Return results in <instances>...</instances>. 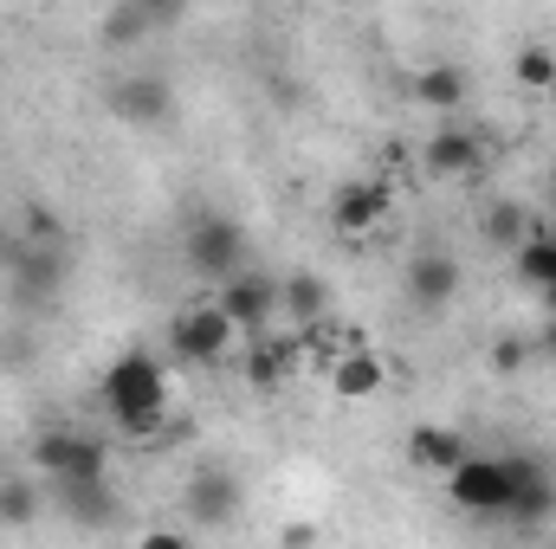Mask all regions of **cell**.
Returning a JSON list of instances; mask_svg holds the SVG:
<instances>
[{
  "mask_svg": "<svg viewBox=\"0 0 556 549\" xmlns=\"http://www.w3.org/2000/svg\"><path fill=\"white\" fill-rule=\"evenodd\" d=\"M98 395H104L111 420H117L130 439H149V433L168 426V369H162L149 349H124V356L104 369Z\"/></svg>",
  "mask_w": 556,
  "mask_h": 549,
  "instance_id": "obj_1",
  "label": "cell"
},
{
  "mask_svg": "<svg viewBox=\"0 0 556 549\" xmlns=\"http://www.w3.org/2000/svg\"><path fill=\"white\" fill-rule=\"evenodd\" d=\"M247 343V330L214 304V297H201V304H181L175 317H168V349H175V362H194V369H214V362H227L233 349Z\"/></svg>",
  "mask_w": 556,
  "mask_h": 549,
  "instance_id": "obj_2",
  "label": "cell"
},
{
  "mask_svg": "<svg viewBox=\"0 0 556 549\" xmlns=\"http://www.w3.org/2000/svg\"><path fill=\"white\" fill-rule=\"evenodd\" d=\"M33 465H39L59 491H72V485H104V478H111V446H104L98 433H78V426H46V433L33 439Z\"/></svg>",
  "mask_w": 556,
  "mask_h": 549,
  "instance_id": "obj_3",
  "label": "cell"
},
{
  "mask_svg": "<svg viewBox=\"0 0 556 549\" xmlns=\"http://www.w3.org/2000/svg\"><path fill=\"white\" fill-rule=\"evenodd\" d=\"M446 505L466 518H505L511 511V452H466L446 472Z\"/></svg>",
  "mask_w": 556,
  "mask_h": 549,
  "instance_id": "obj_4",
  "label": "cell"
},
{
  "mask_svg": "<svg viewBox=\"0 0 556 549\" xmlns=\"http://www.w3.org/2000/svg\"><path fill=\"white\" fill-rule=\"evenodd\" d=\"M181 259H188L194 278L220 284V278H233L247 266V233H240L233 220H220V214H201V220L181 233Z\"/></svg>",
  "mask_w": 556,
  "mask_h": 549,
  "instance_id": "obj_5",
  "label": "cell"
},
{
  "mask_svg": "<svg viewBox=\"0 0 556 549\" xmlns=\"http://www.w3.org/2000/svg\"><path fill=\"white\" fill-rule=\"evenodd\" d=\"M214 304H220L247 336H260V330H273L278 323V278L260 272V266H240L233 278L214 284Z\"/></svg>",
  "mask_w": 556,
  "mask_h": 549,
  "instance_id": "obj_6",
  "label": "cell"
},
{
  "mask_svg": "<svg viewBox=\"0 0 556 549\" xmlns=\"http://www.w3.org/2000/svg\"><path fill=\"white\" fill-rule=\"evenodd\" d=\"M389 207H395V188H389V181H376V175L343 181V188H337V201H330V233L363 240V233H376V227L389 220Z\"/></svg>",
  "mask_w": 556,
  "mask_h": 549,
  "instance_id": "obj_7",
  "label": "cell"
},
{
  "mask_svg": "<svg viewBox=\"0 0 556 549\" xmlns=\"http://www.w3.org/2000/svg\"><path fill=\"white\" fill-rule=\"evenodd\" d=\"M104 111H111L117 124H130V130H155V124L175 117V91H168L155 72H137V78H117V85L104 91Z\"/></svg>",
  "mask_w": 556,
  "mask_h": 549,
  "instance_id": "obj_8",
  "label": "cell"
},
{
  "mask_svg": "<svg viewBox=\"0 0 556 549\" xmlns=\"http://www.w3.org/2000/svg\"><path fill=\"white\" fill-rule=\"evenodd\" d=\"M459 284H466V272H459V259H453L446 246L415 253V259H408V278H402V291H408L415 310H446V304L459 297Z\"/></svg>",
  "mask_w": 556,
  "mask_h": 549,
  "instance_id": "obj_9",
  "label": "cell"
},
{
  "mask_svg": "<svg viewBox=\"0 0 556 549\" xmlns=\"http://www.w3.org/2000/svg\"><path fill=\"white\" fill-rule=\"evenodd\" d=\"M420 168H427L433 181H472V175L485 168V142H479V130L446 124V130H433V137H427V149H420Z\"/></svg>",
  "mask_w": 556,
  "mask_h": 549,
  "instance_id": "obj_10",
  "label": "cell"
},
{
  "mask_svg": "<svg viewBox=\"0 0 556 549\" xmlns=\"http://www.w3.org/2000/svg\"><path fill=\"white\" fill-rule=\"evenodd\" d=\"M324 388H330L337 401H369V395H382V388H389V362L356 336V343L324 369Z\"/></svg>",
  "mask_w": 556,
  "mask_h": 549,
  "instance_id": "obj_11",
  "label": "cell"
},
{
  "mask_svg": "<svg viewBox=\"0 0 556 549\" xmlns=\"http://www.w3.org/2000/svg\"><path fill=\"white\" fill-rule=\"evenodd\" d=\"M556 511V472L538 459H511V511L505 524H544Z\"/></svg>",
  "mask_w": 556,
  "mask_h": 549,
  "instance_id": "obj_12",
  "label": "cell"
},
{
  "mask_svg": "<svg viewBox=\"0 0 556 549\" xmlns=\"http://www.w3.org/2000/svg\"><path fill=\"white\" fill-rule=\"evenodd\" d=\"M278 317H285V330H304V323L330 317V284H324L317 272L278 278Z\"/></svg>",
  "mask_w": 556,
  "mask_h": 549,
  "instance_id": "obj_13",
  "label": "cell"
},
{
  "mask_svg": "<svg viewBox=\"0 0 556 549\" xmlns=\"http://www.w3.org/2000/svg\"><path fill=\"white\" fill-rule=\"evenodd\" d=\"M466 452H472V446H466L459 426H415V433H408V465H415V472H440V478H446Z\"/></svg>",
  "mask_w": 556,
  "mask_h": 549,
  "instance_id": "obj_14",
  "label": "cell"
},
{
  "mask_svg": "<svg viewBox=\"0 0 556 549\" xmlns=\"http://www.w3.org/2000/svg\"><path fill=\"white\" fill-rule=\"evenodd\" d=\"M531 227H538V220H531L525 201H485V207H479V240H485L492 253H518Z\"/></svg>",
  "mask_w": 556,
  "mask_h": 549,
  "instance_id": "obj_15",
  "label": "cell"
},
{
  "mask_svg": "<svg viewBox=\"0 0 556 549\" xmlns=\"http://www.w3.org/2000/svg\"><path fill=\"white\" fill-rule=\"evenodd\" d=\"M415 98L427 111H459L472 98V78H466V65H427L415 78Z\"/></svg>",
  "mask_w": 556,
  "mask_h": 549,
  "instance_id": "obj_16",
  "label": "cell"
},
{
  "mask_svg": "<svg viewBox=\"0 0 556 549\" xmlns=\"http://www.w3.org/2000/svg\"><path fill=\"white\" fill-rule=\"evenodd\" d=\"M511 266H518V278H525L531 291L556 284V233H551V227H531V233H525V246L511 253Z\"/></svg>",
  "mask_w": 556,
  "mask_h": 549,
  "instance_id": "obj_17",
  "label": "cell"
},
{
  "mask_svg": "<svg viewBox=\"0 0 556 549\" xmlns=\"http://www.w3.org/2000/svg\"><path fill=\"white\" fill-rule=\"evenodd\" d=\"M188 505H194L201 524H220V518L240 505V478H227V472H201V478L188 485Z\"/></svg>",
  "mask_w": 556,
  "mask_h": 549,
  "instance_id": "obj_18",
  "label": "cell"
},
{
  "mask_svg": "<svg viewBox=\"0 0 556 549\" xmlns=\"http://www.w3.org/2000/svg\"><path fill=\"white\" fill-rule=\"evenodd\" d=\"M149 33H155V26H149V13H142L137 0H117V7L104 13V46H111V52H130Z\"/></svg>",
  "mask_w": 556,
  "mask_h": 549,
  "instance_id": "obj_19",
  "label": "cell"
},
{
  "mask_svg": "<svg viewBox=\"0 0 556 549\" xmlns=\"http://www.w3.org/2000/svg\"><path fill=\"white\" fill-rule=\"evenodd\" d=\"M511 78H518L525 91H538V98H544V91H551V78H556V52H551V46H525V52L511 59Z\"/></svg>",
  "mask_w": 556,
  "mask_h": 549,
  "instance_id": "obj_20",
  "label": "cell"
},
{
  "mask_svg": "<svg viewBox=\"0 0 556 549\" xmlns=\"http://www.w3.org/2000/svg\"><path fill=\"white\" fill-rule=\"evenodd\" d=\"M33 511H39V505H33V485H0V518H7V524H13V518L26 524Z\"/></svg>",
  "mask_w": 556,
  "mask_h": 549,
  "instance_id": "obj_21",
  "label": "cell"
},
{
  "mask_svg": "<svg viewBox=\"0 0 556 549\" xmlns=\"http://www.w3.org/2000/svg\"><path fill=\"white\" fill-rule=\"evenodd\" d=\"M142 13H149V26H175L181 13H188V0H137Z\"/></svg>",
  "mask_w": 556,
  "mask_h": 549,
  "instance_id": "obj_22",
  "label": "cell"
},
{
  "mask_svg": "<svg viewBox=\"0 0 556 549\" xmlns=\"http://www.w3.org/2000/svg\"><path fill=\"white\" fill-rule=\"evenodd\" d=\"M525 356H531V336H505V343L492 349V362H498V369H518Z\"/></svg>",
  "mask_w": 556,
  "mask_h": 549,
  "instance_id": "obj_23",
  "label": "cell"
},
{
  "mask_svg": "<svg viewBox=\"0 0 556 549\" xmlns=\"http://www.w3.org/2000/svg\"><path fill=\"white\" fill-rule=\"evenodd\" d=\"M531 356H538V362H556V310L544 317V330L531 336Z\"/></svg>",
  "mask_w": 556,
  "mask_h": 549,
  "instance_id": "obj_24",
  "label": "cell"
},
{
  "mask_svg": "<svg viewBox=\"0 0 556 549\" xmlns=\"http://www.w3.org/2000/svg\"><path fill=\"white\" fill-rule=\"evenodd\" d=\"M538 297H544V310H556V284H544V291H538Z\"/></svg>",
  "mask_w": 556,
  "mask_h": 549,
  "instance_id": "obj_25",
  "label": "cell"
},
{
  "mask_svg": "<svg viewBox=\"0 0 556 549\" xmlns=\"http://www.w3.org/2000/svg\"><path fill=\"white\" fill-rule=\"evenodd\" d=\"M544 181H551V201H556V155H551V175H544Z\"/></svg>",
  "mask_w": 556,
  "mask_h": 549,
  "instance_id": "obj_26",
  "label": "cell"
},
{
  "mask_svg": "<svg viewBox=\"0 0 556 549\" xmlns=\"http://www.w3.org/2000/svg\"><path fill=\"white\" fill-rule=\"evenodd\" d=\"M544 98H551V104H556V78H551V91H544Z\"/></svg>",
  "mask_w": 556,
  "mask_h": 549,
  "instance_id": "obj_27",
  "label": "cell"
},
{
  "mask_svg": "<svg viewBox=\"0 0 556 549\" xmlns=\"http://www.w3.org/2000/svg\"><path fill=\"white\" fill-rule=\"evenodd\" d=\"M551 472H556V452H551Z\"/></svg>",
  "mask_w": 556,
  "mask_h": 549,
  "instance_id": "obj_28",
  "label": "cell"
}]
</instances>
